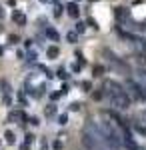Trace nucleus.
I'll return each instance as SVG.
<instances>
[{
  "label": "nucleus",
  "instance_id": "nucleus-1",
  "mask_svg": "<svg viewBox=\"0 0 146 150\" xmlns=\"http://www.w3.org/2000/svg\"><path fill=\"white\" fill-rule=\"evenodd\" d=\"M104 94L108 96L110 104H112L116 110H126V108H130V100H132V96L128 94L126 86H122L120 82L106 80V82H104Z\"/></svg>",
  "mask_w": 146,
  "mask_h": 150
},
{
  "label": "nucleus",
  "instance_id": "nucleus-2",
  "mask_svg": "<svg viewBox=\"0 0 146 150\" xmlns=\"http://www.w3.org/2000/svg\"><path fill=\"white\" fill-rule=\"evenodd\" d=\"M126 90H128V94H130L134 100L146 102V86L142 82L134 80V78H128V80H126Z\"/></svg>",
  "mask_w": 146,
  "mask_h": 150
},
{
  "label": "nucleus",
  "instance_id": "nucleus-3",
  "mask_svg": "<svg viewBox=\"0 0 146 150\" xmlns=\"http://www.w3.org/2000/svg\"><path fill=\"white\" fill-rule=\"evenodd\" d=\"M122 142H124V148H126V150H146V148H142V146L132 138V134H130L128 128H124V130H122Z\"/></svg>",
  "mask_w": 146,
  "mask_h": 150
},
{
  "label": "nucleus",
  "instance_id": "nucleus-4",
  "mask_svg": "<svg viewBox=\"0 0 146 150\" xmlns=\"http://www.w3.org/2000/svg\"><path fill=\"white\" fill-rule=\"evenodd\" d=\"M66 12L70 14V16H72V18H78V14H80L78 4H76V2H70V4L66 6Z\"/></svg>",
  "mask_w": 146,
  "mask_h": 150
},
{
  "label": "nucleus",
  "instance_id": "nucleus-5",
  "mask_svg": "<svg viewBox=\"0 0 146 150\" xmlns=\"http://www.w3.org/2000/svg\"><path fill=\"white\" fill-rule=\"evenodd\" d=\"M12 20L18 24V26H24V24H26V16H24L22 12H14V14H12Z\"/></svg>",
  "mask_w": 146,
  "mask_h": 150
},
{
  "label": "nucleus",
  "instance_id": "nucleus-6",
  "mask_svg": "<svg viewBox=\"0 0 146 150\" xmlns=\"http://www.w3.org/2000/svg\"><path fill=\"white\" fill-rule=\"evenodd\" d=\"M58 54H60L58 46H48V48H46V56H48V58H58Z\"/></svg>",
  "mask_w": 146,
  "mask_h": 150
},
{
  "label": "nucleus",
  "instance_id": "nucleus-7",
  "mask_svg": "<svg viewBox=\"0 0 146 150\" xmlns=\"http://www.w3.org/2000/svg\"><path fill=\"white\" fill-rule=\"evenodd\" d=\"M46 36H48L50 40H54V42L58 40V32H56V30H52V28H46Z\"/></svg>",
  "mask_w": 146,
  "mask_h": 150
},
{
  "label": "nucleus",
  "instance_id": "nucleus-8",
  "mask_svg": "<svg viewBox=\"0 0 146 150\" xmlns=\"http://www.w3.org/2000/svg\"><path fill=\"white\" fill-rule=\"evenodd\" d=\"M66 40H68V42H72V44H74V42H78V32H68Z\"/></svg>",
  "mask_w": 146,
  "mask_h": 150
},
{
  "label": "nucleus",
  "instance_id": "nucleus-9",
  "mask_svg": "<svg viewBox=\"0 0 146 150\" xmlns=\"http://www.w3.org/2000/svg\"><path fill=\"white\" fill-rule=\"evenodd\" d=\"M10 120H26V116L22 112H12L10 114Z\"/></svg>",
  "mask_w": 146,
  "mask_h": 150
},
{
  "label": "nucleus",
  "instance_id": "nucleus-10",
  "mask_svg": "<svg viewBox=\"0 0 146 150\" xmlns=\"http://www.w3.org/2000/svg\"><path fill=\"white\" fill-rule=\"evenodd\" d=\"M134 130L138 132V134H142V136H146V126H144V124H134Z\"/></svg>",
  "mask_w": 146,
  "mask_h": 150
},
{
  "label": "nucleus",
  "instance_id": "nucleus-11",
  "mask_svg": "<svg viewBox=\"0 0 146 150\" xmlns=\"http://www.w3.org/2000/svg\"><path fill=\"white\" fill-rule=\"evenodd\" d=\"M4 136H6V142H8V144H14V138H16V136H14V134H12L10 130H8V132H6V134H4Z\"/></svg>",
  "mask_w": 146,
  "mask_h": 150
},
{
  "label": "nucleus",
  "instance_id": "nucleus-12",
  "mask_svg": "<svg viewBox=\"0 0 146 150\" xmlns=\"http://www.w3.org/2000/svg\"><path fill=\"white\" fill-rule=\"evenodd\" d=\"M66 122H68V114H60V116H58V124H62V126H64Z\"/></svg>",
  "mask_w": 146,
  "mask_h": 150
},
{
  "label": "nucleus",
  "instance_id": "nucleus-13",
  "mask_svg": "<svg viewBox=\"0 0 146 150\" xmlns=\"http://www.w3.org/2000/svg\"><path fill=\"white\" fill-rule=\"evenodd\" d=\"M84 28H86V24H84V22L76 24V32H78V34H80V32H84Z\"/></svg>",
  "mask_w": 146,
  "mask_h": 150
},
{
  "label": "nucleus",
  "instance_id": "nucleus-14",
  "mask_svg": "<svg viewBox=\"0 0 146 150\" xmlns=\"http://www.w3.org/2000/svg\"><path fill=\"white\" fill-rule=\"evenodd\" d=\"M70 110H72V112L80 110V102H72V104H70Z\"/></svg>",
  "mask_w": 146,
  "mask_h": 150
},
{
  "label": "nucleus",
  "instance_id": "nucleus-15",
  "mask_svg": "<svg viewBox=\"0 0 146 150\" xmlns=\"http://www.w3.org/2000/svg\"><path fill=\"white\" fill-rule=\"evenodd\" d=\"M24 140H26V144H32V142H34V136H32V134H26V136H24Z\"/></svg>",
  "mask_w": 146,
  "mask_h": 150
},
{
  "label": "nucleus",
  "instance_id": "nucleus-16",
  "mask_svg": "<svg viewBox=\"0 0 146 150\" xmlns=\"http://www.w3.org/2000/svg\"><path fill=\"white\" fill-rule=\"evenodd\" d=\"M58 76H60V78H68V74H66V72H64V70H62V68L58 70Z\"/></svg>",
  "mask_w": 146,
  "mask_h": 150
},
{
  "label": "nucleus",
  "instance_id": "nucleus-17",
  "mask_svg": "<svg viewBox=\"0 0 146 150\" xmlns=\"http://www.w3.org/2000/svg\"><path fill=\"white\" fill-rule=\"evenodd\" d=\"M30 124H34V126H38L40 122H38V118H36V116H32V118H30Z\"/></svg>",
  "mask_w": 146,
  "mask_h": 150
},
{
  "label": "nucleus",
  "instance_id": "nucleus-18",
  "mask_svg": "<svg viewBox=\"0 0 146 150\" xmlns=\"http://www.w3.org/2000/svg\"><path fill=\"white\" fill-rule=\"evenodd\" d=\"M54 112H56V108H54V106H50V108L46 110V114H54Z\"/></svg>",
  "mask_w": 146,
  "mask_h": 150
},
{
  "label": "nucleus",
  "instance_id": "nucleus-19",
  "mask_svg": "<svg viewBox=\"0 0 146 150\" xmlns=\"http://www.w3.org/2000/svg\"><path fill=\"white\" fill-rule=\"evenodd\" d=\"M82 88L84 90H90V82H82Z\"/></svg>",
  "mask_w": 146,
  "mask_h": 150
},
{
  "label": "nucleus",
  "instance_id": "nucleus-20",
  "mask_svg": "<svg viewBox=\"0 0 146 150\" xmlns=\"http://www.w3.org/2000/svg\"><path fill=\"white\" fill-rule=\"evenodd\" d=\"M60 94H62V92H54V94H50V98H52V100H56V98L60 96Z\"/></svg>",
  "mask_w": 146,
  "mask_h": 150
},
{
  "label": "nucleus",
  "instance_id": "nucleus-21",
  "mask_svg": "<svg viewBox=\"0 0 146 150\" xmlns=\"http://www.w3.org/2000/svg\"><path fill=\"white\" fill-rule=\"evenodd\" d=\"M20 150H30V144H26V142H24L22 146H20Z\"/></svg>",
  "mask_w": 146,
  "mask_h": 150
},
{
  "label": "nucleus",
  "instance_id": "nucleus-22",
  "mask_svg": "<svg viewBox=\"0 0 146 150\" xmlns=\"http://www.w3.org/2000/svg\"><path fill=\"white\" fill-rule=\"evenodd\" d=\"M142 116H144V120H146V108H144V110H142Z\"/></svg>",
  "mask_w": 146,
  "mask_h": 150
},
{
  "label": "nucleus",
  "instance_id": "nucleus-23",
  "mask_svg": "<svg viewBox=\"0 0 146 150\" xmlns=\"http://www.w3.org/2000/svg\"><path fill=\"white\" fill-rule=\"evenodd\" d=\"M2 16H4V12H2V8H0V18H2Z\"/></svg>",
  "mask_w": 146,
  "mask_h": 150
},
{
  "label": "nucleus",
  "instance_id": "nucleus-24",
  "mask_svg": "<svg viewBox=\"0 0 146 150\" xmlns=\"http://www.w3.org/2000/svg\"><path fill=\"white\" fill-rule=\"evenodd\" d=\"M2 32H4V28H2V26H0V34H2Z\"/></svg>",
  "mask_w": 146,
  "mask_h": 150
},
{
  "label": "nucleus",
  "instance_id": "nucleus-25",
  "mask_svg": "<svg viewBox=\"0 0 146 150\" xmlns=\"http://www.w3.org/2000/svg\"><path fill=\"white\" fill-rule=\"evenodd\" d=\"M2 52H4V50H2V48H0V56H2Z\"/></svg>",
  "mask_w": 146,
  "mask_h": 150
},
{
  "label": "nucleus",
  "instance_id": "nucleus-26",
  "mask_svg": "<svg viewBox=\"0 0 146 150\" xmlns=\"http://www.w3.org/2000/svg\"><path fill=\"white\" fill-rule=\"evenodd\" d=\"M72 2H76V0H72Z\"/></svg>",
  "mask_w": 146,
  "mask_h": 150
},
{
  "label": "nucleus",
  "instance_id": "nucleus-27",
  "mask_svg": "<svg viewBox=\"0 0 146 150\" xmlns=\"http://www.w3.org/2000/svg\"><path fill=\"white\" fill-rule=\"evenodd\" d=\"M92 2H94V0H92Z\"/></svg>",
  "mask_w": 146,
  "mask_h": 150
},
{
  "label": "nucleus",
  "instance_id": "nucleus-28",
  "mask_svg": "<svg viewBox=\"0 0 146 150\" xmlns=\"http://www.w3.org/2000/svg\"><path fill=\"white\" fill-rule=\"evenodd\" d=\"M144 26H146V24H144Z\"/></svg>",
  "mask_w": 146,
  "mask_h": 150
}]
</instances>
